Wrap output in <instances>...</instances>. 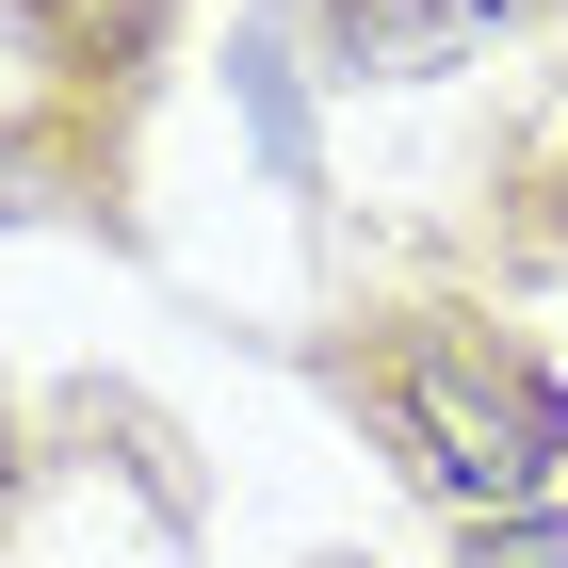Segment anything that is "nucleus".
<instances>
[{"label": "nucleus", "mask_w": 568, "mask_h": 568, "mask_svg": "<svg viewBox=\"0 0 568 568\" xmlns=\"http://www.w3.org/2000/svg\"><path fill=\"white\" fill-rule=\"evenodd\" d=\"M390 423H406V455H423L471 520H536V487H552V455H568L552 374L504 357V342H406L390 357Z\"/></svg>", "instance_id": "nucleus-1"}, {"label": "nucleus", "mask_w": 568, "mask_h": 568, "mask_svg": "<svg viewBox=\"0 0 568 568\" xmlns=\"http://www.w3.org/2000/svg\"><path fill=\"white\" fill-rule=\"evenodd\" d=\"M471 568H568V536H552V520H504V536H487Z\"/></svg>", "instance_id": "nucleus-2"}]
</instances>
